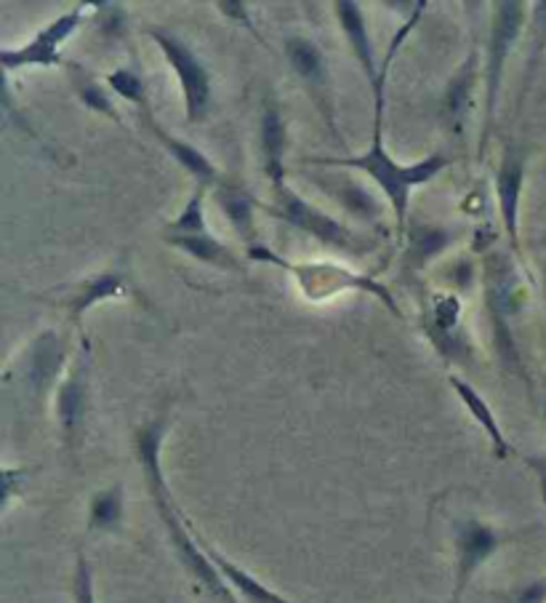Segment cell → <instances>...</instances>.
<instances>
[{
	"mask_svg": "<svg viewBox=\"0 0 546 603\" xmlns=\"http://www.w3.org/2000/svg\"><path fill=\"white\" fill-rule=\"evenodd\" d=\"M163 430H166V425L157 419V422H150L147 428L140 432V460H142V468H144V478H147L150 494H153V500L157 504V510H161V518H163V523H166L171 540H174L176 550H179V559L187 563L189 572H193L197 580H200L203 585L210 590V593H216L219 599L233 603V593H229L225 582H222L219 569L210 563L208 555L203 553V548L197 545L193 536H189L187 529L182 527L179 515H176V510H174V502H171L168 487H166V481H163V473H161Z\"/></svg>",
	"mask_w": 546,
	"mask_h": 603,
	"instance_id": "6da1fadb",
	"label": "cell"
},
{
	"mask_svg": "<svg viewBox=\"0 0 546 603\" xmlns=\"http://www.w3.org/2000/svg\"><path fill=\"white\" fill-rule=\"evenodd\" d=\"M377 131H373V144L365 155L360 159H341V161H322V163H339V166H354L363 168L384 187V193L390 195L394 214H398L400 227L405 222V206L411 198V190L416 185H424L426 180H432L440 168L445 166L443 155H432L430 161H421L416 166H398L390 155H387L384 144H381V81H377Z\"/></svg>",
	"mask_w": 546,
	"mask_h": 603,
	"instance_id": "7a4b0ae2",
	"label": "cell"
},
{
	"mask_svg": "<svg viewBox=\"0 0 546 603\" xmlns=\"http://www.w3.org/2000/svg\"><path fill=\"white\" fill-rule=\"evenodd\" d=\"M153 38L163 45L168 62L174 64L176 72H179L189 121H200V117L208 113V102H210V81H208L206 68H203L200 59H197L193 51L179 41V38L166 35V32L161 30H153Z\"/></svg>",
	"mask_w": 546,
	"mask_h": 603,
	"instance_id": "3957f363",
	"label": "cell"
},
{
	"mask_svg": "<svg viewBox=\"0 0 546 603\" xmlns=\"http://www.w3.org/2000/svg\"><path fill=\"white\" fill-rule=\"evenodd\" d=\"M81 22V11H72L68 17H59L51 28H45L41 35L35 38L30 45H24L22 51H3V68H17V64H54L56 62V49L64 38L72 35V30Z\"/></svg>",
	"mask_w": 546,
	"mask_h": 603,
	"instance_id": "277c9868",
	"label": "cell"
},
{
	"mask_svg": "<svg viewBox=\"0 0 546 603\" xmlns=\"http://www.w3.org/2000/svg\"><path fill=\"white\" fill-rule=\"evenodd\" d=\"M519 24H523V3H502L498 6V17H496V28H493L491 35V83H488V100H491V110L496 104V94H498V83H502V68L506 51L512 49L515 43Z\"/></svg>",
	"mask_w": 546,
	"mask_h": 603,
	"instance_id": "5b68a950",
	"label": "cell"
},
{
	"mask_svg": "<svg viewBox=\"0 0 546 603\" xmlns=\"http://www.w3.org/2000/svg\"><path fill=\"white\" fill-rule=\"evenodd\" d=\"M498 545V536L493 529L483 527V523L470 521L464 523L462 529H459V590H456V599L459 593H462L466 582H470V576L477 572V566L483 563L488 555L496 550Z\"/></svg>",
	"mask_w": 546,
	"mask_h": 603,
	"instance_id": "8992f818",
	"label": "cell"
},
{
	"mask_svg": "<svg viewBox=\"0 0 546 603\" xmlns=\"http://www.w3.org/2000/svg\"><path fill=\"white\" fill-rule=\"evenodd\" d=\"M282 206H286V212H282V216L286 219H291L293 225L305 227V231H309L312 235H318L320 241H326V244H339V246H347L352 241V233L344 231V227L337 225L333 219H328L326 214L315 212V208H309L305 201L296 198L293 193H282Z\"/></svg>",
	"mask_w": 546,
	"mask_h": 603,
	"instance_id": "52a82bcc",
	"label": "cell"
},
{
	"mask_svg": "<svg viewBox=\"0 0 546 603\" xmlns=\"http://www.w3.org/2000/svg\"><path fill=\"white\" fill-rule=\"evenodd\" d=\"M197 545L203 548V553H206L208 559H210V563H214V566L219 569V574L225 576L229 585L238 590V593L246 601H251V603H291L288 599H282V595L272 593V590L261 585L259 580H254L251 574H246V572H243V569L235 566V563H229L225 559V555H219V553H216V550H210L206 545V542H197Z\"/></svg>",
	"mask_w": 546,
	"mask_h": 603,
	"instance_id": "ba28073f",
	"label": "cell"
},
{
	"mask_svg": "<svg viewBox=\"0 0 546 603\" xmlns=\"http://www.w3.org/2000/svg\"><path fill=\"white\" fill-rule=\"evenodd\" d=\"M519 187H523V159L512 153L504 161L502 174H498V195H502V214L504 225L509 231L512 241H517V203H519Z\"/></svg>",
	"mask_w": 546,
	"mask_h": 603,
	"instance_id": "9c48e42d",
	"label": "cell"
},
{
	"mask_svg": "<svg viewBox=\"0 0 546 603\" xmlns=\"http://www.w3.org/2000/svg\"><path fill=\"white\" fill-rule=\"evenodd\" d=\"M339 19H341V28H344L347 38H350L352 49L358 51L360 62H363V68L368 72V78H371L373 83H377V68H373V51H371V41H368V32H365V22L363 14H360V6L350 3V0H344V3H337Z\"/></svg>",
	"mask_w": 546,
	"mask_h": 603,
	"instance_id": "30bf717a",
	"label": "cell"
},
{
	"mask_svg": "<svg viewBox=\"0 0 546 603\" xmlns=\"http://www.w3.org/2000/svg\"><path fill=\"white\" fill-rule=\"evenodd\" d=\"M261 147H265L267 159V172L272 176V182H282V147H286V129H282L280 113L275 108H269L261 121Z\"/></svg>",
	"mask_w": 546,
	"mask_h": 603,
	"instance_id": "8fae6325",
	"label": "cell"
},
{
	"mask_svg": "<svg viewBox=\"0 0 546 603\" xmlns=\"http://www.w3.org/2000/svg\"><path fill=\"white\" fill-rule=\"evenodd\" d=\"M453 388L459 390V396H462V401L470 406V411L472 415H475V419L480 425H483L485 432H488L491 436V441L493 446H496V454L498 457H506V441H504V436H502V428H498V422H496V417H493V411L488 409V403L483 401V398L477 396L475 390L470 388V385H464L462 379H453Z\"/></svg>",
	"mask_w": 546,
	"mask_h": 603,
	"instance_id": "7c38bea8",
	"label": "cell"
},
{
	"mask_svg": "<svg viewBox=\"0 0 546 603\" xmlns=\"http://www.w3.org/2000/svg\"><path fill=\"white\" fill-rule=\"evenodd\" d=\"M171 241L197 259H206V262H214V265H225V267H238V262H235L233 254H229L219 241L208 238V235H171Z\"/></svg>",
	"mask_w": 546,
	"mask_h": 603,
	"instance_id": "4fadbf2b",
	"label": "cell"
},
{
	"mask_svg": "<svg viewBox=\"0 0 546 603\" xmlns=\"http://www.w3.org/2000/svg\"><path fill=\"white\" fill-rule=\"evenodd\" d=\"M123 518V489L113 487L107 491H99L91 502V529H104L113 532Z\"/></svg>",
	"mask_w": 546,
	"mask_h": 603,
	"instance_id": "5bb4252c",
	"label": "cell"
},
{
	"mask_svg": "<svg viewBox=\"0 0 546 603\" xmlns=\"http://www.w3.org/2000/svg\"><path fill=\"white\" fill-rule=\"evenodd\" d=\"M288 59L307 81L320 83L326 78V62H322L320 49L315 43L305 41V38H291L288 41Z\"/></svg>",
	"mask_w": 546,
	"mask_h": 603,
	"instance_id": "9a60e30c",
	"label": "cell"
},
{
	"mask_svg": "<svg viewBox=\"0 0 546 603\" xmlns=\"http://www.w3.org/2000/svg\"><path fill=\"white\" fill-rule=\"evenodd\" d=\"M85 409V392L81 379L72 377L70 382H64L62 392H59V417H62L64 430H72L81 422Z\"/></svg>",
	"mask_w": 546,
	"mask_h": 603,
	"instance_id": "2e32d148",
	"label": "cell"
},
{
	"mask_svg": "<svg viewBox=\"0 0 546 603\" xmlns=\"http://www.w3.org/2000/svg\"><path fill=\"white\" fill-rule=\"evenodd\" d=\"M157 136H161L163 144H166L171 153L176 155V161H179L182 166L187 168V172H193L195 176H200V180H210V176H216L214 168H210V163L206 159H203V155L197 153L195 147H189V144L176 142L174 136H166V134H163V131H157Z\"/></svg>",
	"mask_w": 546,
	"mask_h": 603,
	"instance_id": "e0dca14e",
	"label": "cell"
},
{
	"mask_svg": "<svg viewBox=\"0 0 546 603\" xmlns=\"http://www.w3.org/2000/svg\"><path fill=\"white\" fill-rule=\"evenodd\" d=\"M110 86L131 102H144V83L134 70H117L110 75Z\"/></svg>",
	"mask_w": 546,
	"mask_h": 603,
	"instance_id": "ac0fdd59",
	"label": "cell"
},
{
	"mask_svg": "<svg viewBox=\"0 0 546 603\" xmlns=\"http://www.w3.org/2000/svg\"><path fill=\"white\" fill-rule=\"evenodd\" d=\"M176 231L182 235H203V208H200V193L187 203L184 214L176 219Z\"/></svg>",
	"mask_w": 546,
	"mask_h": 603,
	"instance_id": "d6986e66",
	"label": "cell"
},
{
	"mask_svg": "<svg viewBox=\"0 0 546 603\" xmlns=\"http://www.w3.org/2000/svg\"><path fill=\"white\" fill-rule=\"evenodd\" d=\"M117 286H121V280H117V275H104V278L94 280V284L89 286V292H83L81 297L75 299V310L81 313L83 307H89L94 299L107 297V294H115V292H117Z\"/></svg>",
	"mask_w": 546,
	"mask_h": 603,
	"instance_id": "ffe728a7",
	"label": "cell"
},
{
	"mask_svg": "<svg viewBox=\"0 0 546 603\" xmlns=\"http://www.w3.org/2000/svg\"><path fill=\"white\" fill-rule=\"evenodd\" d=\"M222 203H225L227 214L233 216L235 225L243 233H248V225H251V203L243 198V195H222Z\"/></svg>",
	"mask_w": 546,
	"mask_h": 603,
	"instance_id": "44dd1931",
	"label": "cell"
},
{
	"mask_svg": "<svg viewBox=\"0 0 546 603\" xmlns=\"http://www.w3.org/2000/svg\"><path fill=\"white\" fill-rule=\"evenodd\" d=\"M75 603H96L94 599V582H91V566L85 559L78 561L75 572Z\"/></svg>",
	"mask_w": 546,
	"mask_h": 603,
	"instance_id": "7402d4cb",
	"label": "cell"
},
{
	"mask_svg": "<svg viewBox=\"0 0 546 603\" xmlns=\"http://www.w3.org/2000/svg\"><path fill=\"white\" fill-rule=\"evenodd\" d=\"M81 96H83L85 104H91V108L99 110V113H107L110 117H117L113 102H110L107 96H104V91L96 89L94 83H85V86H81Z\"/></svg>",
	"mask_w": 546,
	"mask_h": 603,
	"instance_id": "603a6c76",
	"label": "cell"
},
{
	"mask_svg": "<svg viewBox=\"0 0 546 603\" xmlns=\"http://www.w3.org/2000/svg\"><path fill=\"white\" fill-rule=\"evenodd\" d=\"M470 83H472V75L470 78H459L456 83H453V89H451V94H449V108L453 110V113H459V108H462L464 104V94H466V89H470Z\"/></svg>",
	"mask_w": 546,
	"mask_h": 603,
	"instance_id": "cb8c5ba5",
	"label": "cell"
},
{
	"mask_svg": "<svg viewBox=\"0 0 546 603\" xmlns=\"http://www.w3.org/2000/svg\"><path fill=\"white\" fill-rule=\"evenodd\" d=\"M544 599H546V582H533V585L519 590L517 603H542Z\"/></svg>",
	"mask_w": 546,
	"mask_h": 603,
	"instance_id": "d4e9b609",
	"label": "cell"
},
{
	"mask_svg": "<svg viewBox=\"0 0 546 603\" xmlns=\"http://www.w3.org/2000/svg\"><path fill=\"white\" fill-rule=\"evenodd\" d=\"M456 313H459V305L456 299H440L437 305V316H440V326H453V320H456Z\"/></svg>",
	"mask_w": 546,
	"mask_h": 603,
	"instance_id": "484cf974",
	"label": "cell"
}]
</instances>
